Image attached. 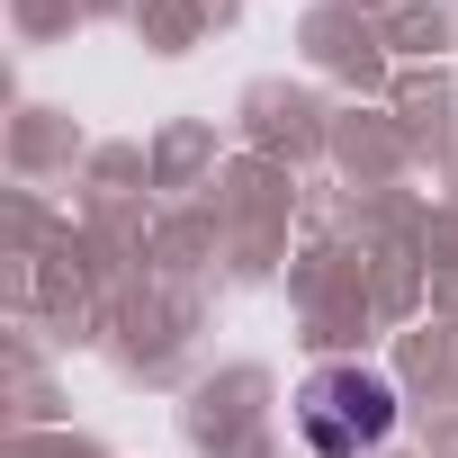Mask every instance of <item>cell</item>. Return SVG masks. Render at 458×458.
Here are the masks:
<instances>
[{
  "label": "cell",
  "instance_id": "cell-1",
  "mask_svg": "<svg viewBox=\"0 0 458 458\" xmlns=\"http://www.w3.org/2000/svg\"><path fill=\"white\" fill-rule=\"evenodd\" d=\"M297 422H306V449L315 458H360V449H377L395 431V386L369 377V369H324L306 386Z\"/></svg>",
  "mask_w": 458,
  "mask_h": 458
}]
</instances>
